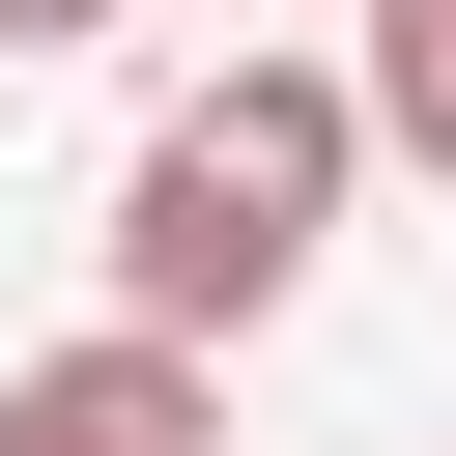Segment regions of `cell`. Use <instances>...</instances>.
Returning a JSON list of instances; mask_svg holds the SVG:
<instances>
[{
  "label": "cell",
  "instance_id": "6da1fadb",
  "mask_svg": "<svg viewBox=\"0 0 456 456\" xmlns=\"http://www.w3.org/2000/svg\"><path fill=\"white\" fill-rule=\"evenodd\" d=\"M370 171V86L342 57H228L142 171H114V314L142 342H256L285 285H314V200Z\"/></svg>",
  "mask_w": 456,
  "mask_h": 456
},
{
  "label": "cell",
  "instance_id": "277c9868",
  "mask_svg": "<svg viewBox=\"0 0 456 456\" xmlns=\"http://www.w3.org/2000/svg\"><path fill=\"white\" fill-rule=\"evenodd\" d=\"M86 28H114V0H0V57H86Z\"/></svg>",
  "mask_w": 456,
  "mask_h": 456
},
{
  "label": "cell",
  "instance_id": "3957f363",
  "mask_svg": "<svg viewBox=\"0 0 456 456\" xmlns=\"http://www.w3.org/2000/svg\"><path fill=\"white\" fill-rule=\"evenodd\" d=\"M342 86H370L399 171H456V0H342Z\"/></svg>",
  "mask_w": 456,
  "mask_h": 456
},
{
  "label": "cell",
  "instance_id": "7a4b0ae2",
  "mask_svg": "<svg viewBox=\"0 0 456 456\" xmlns=\"http://www.w3.org/2000/svg\"><path fill=\"white\" fill-rule=\"evenodd\" d=\"M0 456H228V399H200V342H57V370H0Z\"/></svg>",
  "mask_w": 456,
  "mask_h": 456
}]
</instances>
